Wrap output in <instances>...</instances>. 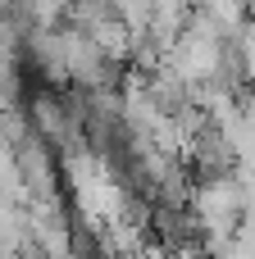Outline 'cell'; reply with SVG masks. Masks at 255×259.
Instances as JSON below:
<instances>
[{
  "mask_svg": "<svg viewBox=\"0 0 255 259\" xmlns=\"http://www.w3.org/2000/svg\"><path fill=\"white\" fill-rule=\"evenodd\" d=\"M224 55H228V41L196 14V18H187V27L169 41V50H164V68L183 82V87H205V82H214L219 73H224Z\"/></svg>",
  "mask_w": 255,
  "mask_h": 259,
  "instance_id": "1",
  "label": "cell"
},
{
  "mask_svg": "<svg viewBox=\"0 0 255 259\" xmlns=\"http://www.w3.org/2000/svg\"><path fill=\"white\" fill-rule=\"evenodd\" d=\"M242 209H246V196L237 187L233 173H210L196 191H192V214H196V228L205 232V246H224L237 223H242Z\"/></svg>",
  "mask_w": 255,
  "mask_h": 259,
  "instance_id": "2",
  "label": "cell"
},
{
  "mask_svg": "<svg viewBox=\"0 0 255 259\" xmlns=\"http://www.w3.org/2000/svg\"><path fill=\"white\" fill-rule=\"evenodd\" d=\"M27 232L41 259H73V223L59 200H27Z\"/></svg>",
  "mask_w": 255,
  "mask_h": 259,
  "instance_id": "3",
  "label": "cell"
},
{
  "mask_svg": "<svg viewBox=\"0 0 255 259\" xmlns=\"http://www.w3.org/2000/svg\"><path fill=\"white\" fill-rule=\"evenodd\" d=\"M27 127H32L46 146H78V118H73L68 105L55 100V96H37V100H32Z\"/></svg>",
  "mask_w": 255,
  "mask_h": 259,
  "instance_id": "4",
  "label": "cell"
},
{
  "mask_svg": "<svg viewBox=\"0 0 255 259\" xmlns=\"http://www.w3.org/2000/svg\"><path fill=\"white\" fill-rule=\"evenodd\" d=\"M237 109H242V118H246V123L255 127V91L246 96V100H242V105H237Z\"/></svg>",
  "mask_w": 255,
  "mask_h": 259,
  "instance_id": "5",
  "label": "cell"
}]
</instances>
